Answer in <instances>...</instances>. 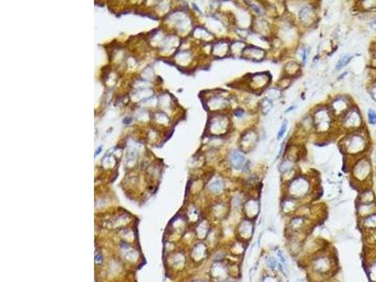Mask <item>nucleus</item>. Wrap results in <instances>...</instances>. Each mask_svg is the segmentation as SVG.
Returning <instances> with one entry per match:
<instances>
[{
  "instance_id": "nucleus-10",
  "label": "nucleus",
  "mask_w": 376,
  "mask_h": 282,
  "mask_svg": "<svg viewBox=\"0 0 376 282\" xmlns=\"http://www.w3.org/2000/svg\"><path fill=\"white\" fill-rule=\"evenodd\" d=\"M242 213L244 218L254 220L260 213V202L256 198H249L245 199L242 207Z\"/></svg>"
},
{
  "instance_id": "nucleus-25",
  "label": "nucleus",
  "mask_w": 376,
  "mask_h": 282,
  "mask_svg": "<svg viewBox=\"0 0 376 282\" xmlns=\"http://www.w3.org/2000/svg\"><path fill=\"white\" fill-rule=\"evenodd\" d=\"M275 255H277V258H278V262L287 268V258L284 252L281 249H278L275 251Z\"/></svg>"
},
{
  "instance_id": "nucleus-27",
  "label": "nucleus",
  "mask_w": 376,
  "mask_h": 282,
  "mask_svg": "<svg viewBox=\"0 0 376 282\" xmlns=\"http://www.w3.org/2000/svg\"><path fill=\"white\" fill-rule=\"evenodd\" d=\"M287 123H288V121H287V120H284V121L282 122V124H281V129H280V131L278 133V137H277L279 140H281V138L284 137L285 133H286L287 125H288Z\"/></svg>"
},
{
  "instance_id": "nucleus-16",
  "label": "nucleus",
  "mask_w": 376,
  "mask_h": 282,
  "mask_svg": "<svg viewBox=\"0 0 376 282\" xmlns=\"http://www.w3.org/2000/svg\"><path fill=\"white\" fill-rule=\"evenodd\" d=\"M376 213V202L374 203H370V204H363V203H358V216L359 219L364 218L366 216H370L371 214Z\"/></svg>"
},
{
  "instance_id": "nucleus-20",
  "label": "nucleus",
  "mask_w": 376,
  "mask_h": 282,
  "mask_svg": "<svg viewBox=\"0 0 376 282\" xmlns=\"http://www.w3.org/2000/svg\"><path fill=\"white\" fill-rule=\"evenodd\" d=\"M264 264H265L269 270L272 271V272H275L277 269H279V262L273 256H270V255L266 256L264 258Z\"/></svg>"
},
{
  "instance_id": "nucleus-9",
  "label": "nucleus",
  "mask_w": 376,
  "mask_h": 282,
  "mask_svg": "<svg viewBox=\"0 0 376 282\" xmlns=\"http://www.w3.org/2000/svg\"><path fill=\"white\" fill-rule=\"evenodd\" d=\"M229 162L233 170H237V171L239 170L245 171V169H246L249 165V163L247 162L245 159L244 152L241 150H235V149L229 153Z\"/></svg>"
},
{
  "instance_id": "nucleus-17",
  "label": "nucleus",
  "mask_w": 376,
  "mask_h": 282,
  "mask_svg": "<svg viewBox=\"0 0 376 282\" xmlns=\"http://www.w3.org/2000/svg\"><path fill=\"white\" fill-rule=\"evenodd\" d=\"M358 202L359 203H363V204H370V203H374L375 202V195L372 190L370 189H366L363 190L362 192H360V195L358 197Z\"/></svg>"
},
{
  "instance_id": "nucleus-4",
  "label": "nucleus",
  "mask_w": 376,
  "mask_h": 282,
  "mask_svg": "<svg viewBox=\"0 0 376 282\" xmlns=\"http://www.w3.org/2000/svg\"><path fill=\"white\" fill-rule=\"evenodd\" d=\"M311 118L313 126L315 127L317 132L328 133L333 124L334 116L331 113L329 108H317Z\"/></svg>"
},
{
  "instance_id": "nucleus-5",
  "label": "nucleus",
  "mask_w": 376,
  "mask_h": 282,
  "mask_svg": "<svg viewBox=\"0 0 376 282\" xmlns=\"http://www.w3.org/2000/svg\"><path fill=\"white\" fill-rule=\"evenodd\" d=\"M363 119L358 108L352 107L346 114L341 118V125L348 133L356 132L363 128Z\"/></svg>"
},
{
  "instance_id": "nucleus-8",
  "label": "nucleus",
  "mask_w": 376,
  "mask_h": 282,
  "mask_svg": "<svg viewBox=\"0 0 376 282\" xmlns=\"http://www.w3.org/2000/svg\"><path fill=\"white\" fill-rule=\"evenodd\" d=\"M254 230H255V226H254L253 220L244 218L242 221L239 222L237 227L235 228L236 239L247 245L248 242L252 239Z\"/></svg>"
},
{
  "instance_id": "nucleus-19",
  "label": "nucleus",
  "mask_w": 376,
  "mask_h": 282,
  "mask_svg": "<svg viewBox=\"0 0 376 282\" xmlns=\"http://www.w3.org/2000/svg\"><path fill=\"white\" fill-rule=\"evenodd\" d=\"M366 270L370 282H376V256L368 260Z\"/></svg>"
},
{
  "instance_id": "nucleus-7",
  "label": "nucleus",
  "mask_w": 376,
  "mask_h": 282,
  "mask_svg": "<svg viewBox=\"0 0 376 282\" xmlns=\"http://www.w3.org/2000/svg\"><path fill=\"white\" fill-rule=\"evenodd\" d=\"M311 221L308 217L294 215L291 217L287 225L288 235H306L309 232Z\"/></svg>"
},
{
  "instance_id": "nucleus-23",
  "label": "nucleus",
  "mask_w": 376,
  "mask_h": 282,
  "mask_svg": "<svg viewBox=\"0 0 376 282\" xmlns=\"http://www.w3.org/2000/svg\"><path fill=\"white\" fill-rule=\"evenodd\" d=\"M352 59L353 57L352 56H350V55L342 56V57L340 58V60H339V61H338V63H337V66H336L337 70H340L341 68L346 66L347 64L349 63V61L352 60Z\"/></svg>"
},
{
  "instance_id": "nucleus-15",
  "label": "nucleus",
  "mask_w": 376,
  "mask_h": 282,
  "mask_svg": "<svg viewBox=\"0 0 376 282\" xmlns=\"http://www.w3.org/2000/svg\"><path fill=\"white\" fill-rule=\"evenodd\" d=\"M359 226L364 233L376 230V213L359 219Z\"/></svg>"
},
{
  "instance_id": "nucleus-22",
  "label": "nucleus",
  "mask_w": 376,
  "mask_h": 282,
  "mask_svg": "<svg viewBox=\"0 0 376 282\" xmlns=\"http://www.w3.org/2000/svg\"><path fill=\"white\" fill-rule=\"evenodd\" d=\"M261 107H262L263 114H267L273 107L272 99H269L268 97H266L261 104Z\"/></svg>"
},
{
  "instance_id": "nucleus-31",
  "label": "nucleus",
  "mask_w": 376,
  "mask_h": 282,
  "mask_svg": "<svg viewBox=\"0 0 376 282\" xmlns=\"http://www.w3.org/2000/svg\"><path fill=\"white\" fill-rule=\"evenodd\" d=\"M372 25H374V28H376V18L374 19V21L372 22Z\"/></svg>"
},
{
  "instance_id": "nucleus-24",
  "label": "nucleus",
  "mask_w": 376,
  "mask_h": 282,
  "mask_svg": "<svg viewBox=\"0 0 376 282\" xmlns=\"http://www.w3.org/2000/svg\"><path fill=\"white\" fill-rule=\"evenodd\" d=\"M224 183L221 180H216L215 183L212 185L211 188H212V191H214V193H220L221 191H223L224 189Z\"/></svg>"
},
{
  "instance_id": "nucleus-12",
  "label": "nucleus",
  "mask_w": 376,
  "mask_h": 282,
  "mask_svg": "<svg viewBox=\"0 0 376 282\" xmlns=\"http://www.w3.org/2000/svg\"><path fill=\"white\" fill-rule=\"evenodd\" d=\"M258 136L257 133L254 130H247L245 131L240 140V146L241 149L243 150V152H248L249 150H252L255 145L257 143Z\"/></svg>"
},
{
  "instance_id": "nucleus-11",
  "label": "nucleus",
  "mask_w": 376,
  "mask_h": 282,
  "mask_svg": "<svg viewBox=\"0 0 376 282\" xmlns=\"http://www.w3.org/2000/svg\"><path fill=\"white\" fill-rule=\"evenodd\" d=\"M351 108L350 102L345 97H338L332 101L329 109L334 117L342 118Z\"/></svg>"
},
{
  "instance_id": "nucleus-3",
  "label": "nucleus",
  "mask_w": 376,
  "mask_h": 282,
  "mask_svg": "<svg viewBox=\"0 0 376 282\" xmlns=\"http://www.w3.org/2000/svg\"><path fill=\"white\" fill-rule=\"evenodd\" d=\"M311 190V181L304 176H297L288 182L286 197L300 200L308 196Z\"/></svg>"
},
{
  "instance_id": "nucleus-18",
  "label": "nucleus",
  "mask_w": 376,
  "mask_h": 282,
  "mask_svg": "<svg viewBox=\"0 0 376 282\" xmlns=\"http://www.w3.org/2000/svg\"><path fill=\"white\" fill-rule=\"evenodd\" d=\"M313 17H314V12L310 7H304L299 12V18L304 24H307V23L310 24L311 21L313 20Z\"/></svg>"
},
{
  "instance_id": "nucleus-29",
  "label": "nucleus",
  "mask_w": 376,
  "mask_h": 282,
  "mask_svg": "<svg viewBox=\"0 0 376 282\" xmlns=\"http://www.w3.org/2000/svg\"><path fill=\"white\" fill-rule=\"evenodd\" d=\"M301 56H302V63H303V65H304L305 63H306V61H307V56H308V52H307V50H306V49H302Z\"/></svg>"
},
{
  "instance_id": "nucleus-1",
  "label": "nucleus",
  "mask_w": 376,
  "mask_h": 282,
  "mask_svg": "<svg viewBox=\"0 0 376 282\" xmlns=\"http://www.w3.org/2000/svg\"><path fill=\"white\" fill-rule=\"evenodd\" d=\"M308 262V270L313 278H320L321 280H327L328 277L334 273L336 265L333 253L329 252V250L323 247L318 252L309 256Z\"/></svg>"
},
{
  "instance_id": "nucleus-28",
  "label": "nucleus",
  "mask_w": 376,
  "mask_h": 282,
  "mask_svg": "<svg viewBox=\"0 0 376 282\" xmlns=\"http://www.w3.org/2000/svg\"><path fill=\"white\" fill-rule=\"evenodd\" d=\"M233 114H234L235 117H237V118L240 119V118H242L244 116V114H245V110L242 109V108H237V109H235L233 111Z\"/></svg>"
},
{
  "instance_id": "nucleus-26",
  "label": "nucleus",
  "mask_w": 376,
  "mask_h": 282,
  "mask_svg": "<svg viewBox=\"0 0 376 282\" xmlns=\"http://www.w3.org/2000/svg\"><path fill=\"white\" fill-rule=\"evenodd\" d=\"M368 120L371 125L376 124V112L373 109L368 110Z\"/></svg>"
},
{
  "instance_id": "nucleus-2",
  "label": "nucleus",
  "mask_w": 376,
  "mask_h": 282,
  "mask_svg": "<svg viewBox=\"0 0 376 282\" xmlns=\"http://www.w3.org/2000/svg\"><path fill=\"white\" fill-rule=\"evenodd\" d=\"M340 148L345 150L348 156H359L368 148V139L361 130L350 132L341 141Z\"/></svg>"
},
{
  "instance_id": "nucleus-13",
  "label": "nucleus",
  "mask_w": 376,
  "mask_h": 282,
  "mask_svg": "<svg viewBox=\"0 0 376 282\" xmlns=\"http://www.w3.org/2000/svg\"><path fill=\"white\" fill-rule=\"evenodd\" d=\"M249 79V88L252 90H263L266 88V86L270 82V74L267 72L263 73H256L251 75Z\"/></svg>"
},
{
  "instance_id": "nucleus-14",
  "label": "nucleus",
  "mask_w": 376,
  "mask_h": 282,
  "mask_svg": "<svg viewBox=\"0 0 376 282\" xmlns=\"http://www.w3.org/2000/svg\"><path fill=\"white\" fill-rule=\"evenodd\" d=\"M265 51L262 48H259L257 46H245V48L244 49L243 53H242V57L247 59V60H254V61H261L265 58Z\"/></svg>"
},
{
  "instance_id": "nucleus-30",
  "label": "nucleus",
  "mask_w": 376,
  "mask_h": 282,
  "mask_svg": "<svg viewBox=\"0 0 376 282\" xmlns=\"http://www.w3.org/2000/svg\"><path fill=\"white\" fill-rule=\"evenodd\" d=\"M370 95L376 101V84L373 85L370 90Z\"/></svg>"
},
{
  "instance_id": "nucleus-6",
  "label": "nucleus",
  "mask_w": 376,
  "mask_h": 282,
  "mask_svg": "<svg viewBox=\"0 0 376 282\" xmlns=\"http://www.w3.org/2000/svg\"><path fill=\"white\" fill-rule=\"evenodd\" d=\"M352 177L358 184H365L371 178V164L367 158H361L355 163L352 168Z\"/></svg>"
},
{
  "instance_id": "nucleus-21",
  "label": "nucleus",
  "mask_w": 376,
  "mask_h": 282,
  "mask_svg": "<svg viewBox=\"0 0 376 282\" xmlns=\"http://www.w3.org/2000/svg\"><path fill=\"white\" fill-rule=\"evenodd\" d=\"M365 239L369 246H376V230L364 233Z\"/></svg>"
}]
</instances>
